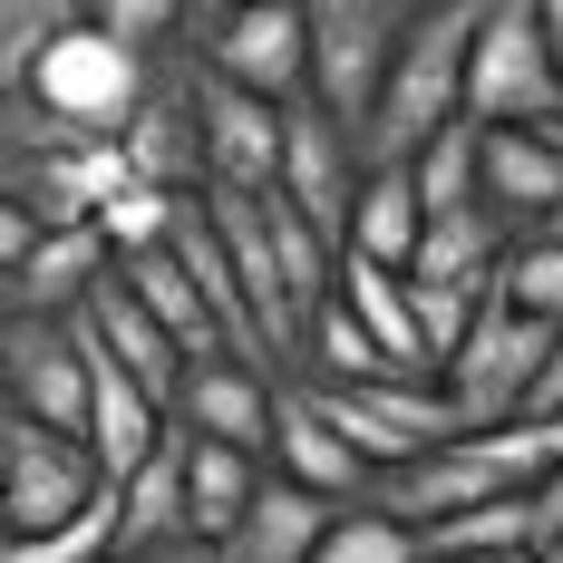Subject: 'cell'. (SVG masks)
<instances>
[{
	"label": "cell",
	"instance_id": "21",
	"mask_svg": "<svg viewBox=\"0 0 563 563\" xmlns=\"http://www.w3.org/2000/svg\"><path fill=\"white\" fill-rule=\"evenodd\" d=\"M331 301H340V311H350L369 340H379V360H389V369H408V379H438V360H428V340H418V291H408V273H398V263L340 253Z\"/></svg>",
	"mask_w": 563,
	"mask_h": 563
},
{
	"label": "cell",
	"instance_id": "23",
	"mask_svg": "<svg viewBox=\"0 0 563 563\" xmlns=\"http://www.w3.org/2000/svg\"><path fill=\"white\" fill-rule=\"evenodd\" d=\"M331 496H311V486H291L263 466V486H253V506L233 515L224 534V563H311L321 554V534H331Z\"/></svg>",
	"mask_w": 563,
	"mask_h": 563
},
{
	"label": "cell",
	"instance_id": "17",
	"mask_svg": "<svg viewBox=\"0 0 563 563\" xmlns=\"http://www.w3.org/2000/svg\"><path fill=\"white\" fill-rule=\"evenodd\" d=\"M108 496H117L108 544H117L126 563L156 554V544H185V534H195V515H185V428H166V438H156V456H136Z\"/></svg>",
	"mask_w": 563,
	"mask_h": 563
},
{
	"label": "cell",
	"instance_id": "5",
	"mask_svg": "<svg viewBox=\"0 0 563 563\" xmlns=\"http://www.w3.org/2000/svg\"><path fill=\"white\" fill-rule=\"evenodd\" d=\"M108 496L88 438L40 428V418H0V534H49Z\"/></svg>",
	"mask_w": 563,
	"mask_h": 563
},
{
	"label": "cell",
	"instance_id": "8",
	"mask_svg": "<svg viewBox=\"0 0 563 563\" xmlns=\"http://www.w3.org/2000/svg\"><path fill=\"white\" fill-rule=\"evenodd\" d=\"M117 156H126V175L175 185V195L205 185V58L195 49H166L156 68H146L136 108H126V126H117Z\"/></svg>",
	"mask_w": 563,
	"mask_h": 563
},
{
	"label": "cell",
	"instance_id": "1",
	"mask_svg": "<svg viewBox=\"0 0 563 563\" xmlns=\"http://www.w3.org/2000/svg\"><path fill=\"white\" fill-rule=\"evenodd\" d=\"M205 195V214L224 233V263H233V291H243V311H253V340H263V360L273 369H301V340L321 321V301H331L340 282V243L311 214H291L273 185L263 195H243V185H195Z\"/></svg>",
	"mask_w": 563,
	"mask_h": 563
},
{
	"label": "cell",
	"instance_id": "22",
	"mask_svg": "<svg viewBox=\"0 0 563 563\" xmlns=\"http://www.w3.org/2000/svg\"><path fill=\"white\" fill-rule=\"evenodd\" d=\"M108 263H117V253H108V233H98V224H49L40 243H30V263L0 282V301H10V311H49V321H78V301L108 282Z\"/></svg>",
	"mask_w": 563,
	"mask_h": 563
},
{
	"label": "cell",
	"instance_id": "3",
	"mask_svg": "<svg viewBox=\"0 0 563 563\" xmlns=\"http://www.w3.org/2000/svg\"><path fill=\"white\" fill-rule=\"evenodd\" d=\"M418 0H301V40H311V108H331L350 136L379 108L398 40H408Z\"/></svg>",
	"mask_w": 563,
	"mask_h": 563
},
{
	"label": "cell",
	"instance_id": "10",
	"mask_svg": "<svg viewBox=\"0 0 563 563\" xmlns=\"http://www.w3.org/2000/svg\"><path fill=\"white\" fill-rule=\"evenodd\" d=\"M0 408L78 438L88 428V321L10 311V331H0Z\"/></svg>",
	"mask_w": 563,
	"mask_h": 563
},
{
	"label": "cell",
	"instance_id": "28",
	"mask_svg": "<svg viewBox=\"0 0 563 563\" xmlns=\"http://www.w3.org/2000/svg\"><path fill=\"white\" fill-rule=\"evenodd\" d=\"M476 146H486V126L476 117H448L418 156H408V175H418V195H428V214H448V205H476Z\"/></svg>",
	"mask_w": 563,
	"mask_h": 563
},
{
	"label": "cell",
	"instance_id": "32",
	"mask_svg": "<svg viewBox=\"0 0 563 563\" xmlns=\"http://www.w3.org/2000/svg\"><path fill=\"white\" fill-rule=\"evenodd\" d=\"M108 40H126L136 58H166V49H185L195 40V0H78Z\"/></svg>",
	"mask_w": 563,
	"mask_h": 563
},
{
	"label": "cell",
	"instance_id": "15",
	"mask_svg": "<svg viewBox=\"0 0 563 563\" xmlns=\"http://www.w3.org/2000/svg\"><path fill=\"white\" fill-rule=\"evenodd\" d=\"M175 428H195V438H224V448L263 456L273 448V369L263 360H185V389H175Z\"/></svg>",
	"mask_w": 563,
	"mask_h": 563
},
{
	"label": "cell",
	"instance_id": "7",
	"mask_svg": "<svg viewBox=\"0 0 563 563\" xmlns=\"http://www.w3.org/2000/svg\"><path fill=\"white\" fill-rule=\"evenodd\" d=\"M146 68H156V58H136L126 40H108V30L78 10L49 49H40L30 98H40L49 117H68L78 136H117V126H126V108H136V88H146Z\"/></svg>",
	"mask_w": 563,
	"mask_h": 563
},
{
	"label": "cell",
	"instance_id": "34",
	"mask_svg": "<svg viewBox=\"0 0 563 563\" xmlns=\"http://www.w3.org/2000/svg\"><path fill=\"white\" fill-rule=\"evenodd\" d=\"M515 418H554V428H563V331H554V350L534 360V389H525Z\"/></svg>",
	"mask_w": 563,
	"mask_h": 563
},
{
	"label": "cell",
	"instance_id": "12",
	"mask_svg": "<svg viewBox=\"0 0 563 563\" xmlns=\"http://www.w3.org/2000/svg\"><path fill=\"white\" fill-rule=\"evenodd\" d=\"M273 195L291 205V214H311V224L340 243V224H350V195H360V136L340 126L331 108H282V175Z\"/></svg>",
	"mask_w": 563,
	"mask_h": 563
},
{
	"label": "cell",
	"instance_id": "26",
	"mask_svg": "<svg viewBox=\"0 0 563 563\" xmlns=\"http://www.w3.org/2000/svg\"><path fill=\"white\" fill-rule=\"evenodd\" d=\"M253 486H263V456H243V448H224V438H195V428H185V515H195L205 544L233 534V515L253 506Z\"/></svg>",
	"mask_w": 563,
	"mask_h": 563
},
{
	"label": "cell",
	"instance_id": "43",
	"mask_svg": "<svg viewBox=\"0 0 563 563\" xmlns=\"http://www.w3.org/2000/svg\"><path fill=\"white\" fill-rule=\"evenodd\" d=\"M98 563H126V554H98Z\"/></svg>",
	"mask_w": 563,
	"mask_h": 563
},
{
	"label": "cell",
	"instance_id": "2",
	"mask_svg": "<svg viewBox=\"0 0 563 563\" xmlns=\"http://www.w3.org/2000/svg\"><path fill=\"white\" fill-rule=\"evenodd\" d=\"M476 20L486 0H418L408 40H398L389 78H379V108L360 126V166H408L448 117H466V49H476Z\"/></svg>",
	"mask_w": 563,
	"mask_h": 563
},
{
	"label": "cell",
	"instance_id": "9",
	"mask_svg": "<svg viewBox=\"0 0 563 563\" xmlns=\"http://www.w3.org/2000/svg\"><path fill=\"white\" fill-rule=\"evenodd\" d=\"M301 389L331 408V428L350 438V448L369 456V476L428 456L438 438H456V408H448L438 379H301Z\"/></svg>",
	"mask_w": 563,
	"mask_h": 563
},
{
	"label": "cell",
	"instance_id": "4",
	"mask_svg": "<svg viewBox=\"0 0 563 563\" xmlns=\"http://www.w3.org/2000/svg\"><path fill=\"white\" fill-rule=\"evenodd\" d=\"M563 108V58L534 20V0H486L466 49V117L476 126H544Z\"/></svg>",
	"mask_w": 563,
	"mask_h": 563
},
{
	"label": "cell",
	"instance_id": "18",
	"mask_svg": "<svg viewBox=\"0 0 563 563\" xmlns=\"http://www.w3.org/2000/svg\"><path fill=\"white\" fill-rule=\"evenodd\" d=\"M166 428H175V408H166L156 389H136L108 350L88 340V428H78V438H88V456H98V476L117 486L136 456H156V438H166Z\"/></svg>",
	"mask_w": 563,
	"mask_h": 563
},
{
	"label": "cell",
	"instance_id": "37",
	"mask_svg": "<svg viewBox=\"0 0 563 563\" xmlns=\"http://www.w3.org/2000/svg\"><path fill=\"white\" fill-rule=\"evenodd\" d=\"M418 563H525V554H456V544H418Z\"/></svg>",
	"mask_w": 563,
	"mask_h": 563
},
{
	"label": "cell",
	"instance_id": "11",
	"mask_svg": "<svg viewBox=\"0 0 563 563\" xmlns=\"http://www.w3.org/2000/svg\"><path fill=\"white\" fill-rule=\"evenodd\" d=\"M195 58H205V78H224L243 98H273V108H301V98H311L301 0H243V10H224V20L195 40Z\"/></svg>",
	"mask_w": 563,
	"mask_h": 563
},
{
	"label": "cell",
	"instance_id": "36",
	"mask_svg": "<svg viewBox=\"0 0 563 563\" xmlns=\"http://www.w3.org/2000/svg\"><path fill=\"white\" fill-rule=\"evenodd\" d=\"M136 563H224V544H205V534H185V544H156V554H136Z\"/></svg>",
	"mask_w": 563,
	"mask_h": 563
},
{
	"label": "cell",
	"instance_id": "20",
	"mask_svg": "<svg viewBox=\"0 0 563 563\" xmlns=\"http://www.w3.org/2000/svg\"><path fill=\"white\" fill-rule=\"evenodd\" d=\"M273 175H282V108L273 98H243L224 78H205V185L263 195Z\"/></svg>",
	"mask_w": 563,
	"mask_h": 563
},
{
	"label": "cell",
	"instance_id": "44",
	"mask_svg": "<svg viewBox=\"0 0 563 563\" xmlns=\"http://www.w3.org/2000/svg\"><path fill=\"white\" fill-rule=\"evenodd\" d=\"M0 418H10V408H0Z\"/></svg>",
	"mask_w": 563,
	"mask_h": 563
},
{
	"label": "cell",
	"instance_id": "27",
	"mask_svg": "<svg viewBox=\"0 0 563 563\" xmlns=\"http://www.w3.org/2000/svg\"><path fill=\"white\" fill-rule=\"evenodd\" d=\"M496 301L525 311V321H544V331H563V243H554V233H515V243H506Z\"/></svg>",
	"mask_w": 563,
	"mask_h": 563
},
{
	"label": "cell",
	"instance_id": "14",
	"mask_svg": "<svg viewBox=\"0 0 563 563\" xmlns=\"http://www.w3.org/2000/svg\"><path fill=\"white\" fill-rule=\"evenodd\" d=\"M486 496H515V486L496 476V456L476 448L466 428H456V438H438L428 456H408V466H379V476H369V506L408 515V525H438V515H466V506H486Z\"/></svg>",
	"mask_w": 563,
	"mask_h": 563
},
{
	"label": "cell",
	"instance_id": "19",
	"mask_svg": "<svg viewBox=\"0 0 563 563\" xmlns=\"http://www.w3.org/2000/svg\"><path fill=\"white\" fill-rule=\"evenodd\" d=\"M476 205H496L515 233H534L563 205V156L544 126H486L476 146Z\"/></svg>",
	"mask_w": 563,
	"mask_h": 563
},
{
	"label": "cell",
	"instance_id": "24",
	"mask_svg": "<svg viewBox=\"0 0 563 563\" xmlns=\"http://www.w3.org/2000/svg\"><path fill=\"white\" fill-rule=\"evenodd\" d=\"M515 224L496 205H448V214H428L418 233V253H408V282H448V291H496V263H506Z\"/></svg>",
	"mask_w": 563,
	"mask_h": 563
},
{
	"label": "cell",
	"instance_id": "31",
	"mask_svg": "<svg viewBox=\"0 0 563 563\" xmlns=\"http://www.w3.org/2000/svg\"><path fill=\"white\" fill-rule=\"evenodd\" d=\"M68 20H78V0H0V108L30 88L40 49H49Z\"/></svg>",
	"mask_w": 563,
	"mask_h": 563
},
{
	"label": "cell",
	"instance_id": "33",
	"mask_svg": "<svg viewBox=\"0 0 563 563\" xmlns=\"http://www.w3.org/2000/svg\"><path fill=\"white\" fill-rule=\"evenodd\" d=\"M30 243H40V214H30L20 195H0V282L30 263Z\"/></svg>",
	"mask_w": 563,
	"mask_h": 563
},
{
	"label": "cell",
	"instance_id": "39",
	"mask_svg": "<svg viewBox=\"0 0 563 563\" xmlns=\"http://www.w3.org/2000/svg\"><path fill=\"white\" fill-rule=\"evenodd\" d=\"M534 20H544V40H554V58H563V0H534Z\"/></svg>",
	"mask_w": 563,
	"mask_h": 563
},
{
	"label": "cell",
	"instance_id": "30",
	"mask_svg": "<svg viewBox=\"0 0 563 563\" xmlns=\"http://www.w3.org/2000/svg\"><path fill=\"white\" fill-rule=\"evenodd\" d=\"M175 214H185V195H175V185H146V175H126L108 205H98V233H108V253L126 263V253H156V243L175 233Z\"/></svg>",
	"mask_w": 563,
	"mask_h": 563
},
{
	"label": "cell",
	"instance_id": "38",
	"mask_svg": "<svg viewBox=\"0 0 563 563\" xmlns=\"http://www.w3.org/2000/svg\"><path fill=\"white\" fill-rule=\"evenodd\" d=\"M224 10H243V0H195V40H205V30H214ZM195 40H185V49H195Z\"/></svg>",
	"mask_w": 563,
	"mask_h": 563
},
{
	"label": "cell",
	"instance_id": "16",
	"mask_svg": "<svg viewBox=\"0 0 563 563\" xmlns=\"http://www.w3.org/2000/svg\"><path fill=\"white\" fill-rule=\"evenodd\" d=\"M78 321H88V340L108 350L136 389H156V398L175 408V389H185V350H175V331L146 311V301H136V291H126V273H117V263H108V282L78 301Z\"/></svg>",
	"mask_w": 563,
	"mask_h": 563
},
{
	"label": "cell",
	"instance_id": "13",
	"mask_svg": "<svg viewBox=\"0 0 563 563\" xmlns=\"http://www.w3.org/2000/svg\"><path fill=\"white\" fill-rule=\"evenodd\" d=\"M263 466L291 476V486H311V496H331V506H360L369 496V456L340 438L331 408L301 389L291 369H273V448H263Z\"/></svg>",
	"mask_w": 563,
	"mask_h": 563
},
{
	"label": "cell",
	"instance_id": "41",
	"mask_svg": "<svg viewBox=\"0 0 563 563\" xmlns=\"http://www.w3.org/2000/svg\"><path fill=\"white\" fill-rule=\"evenodd\" d=\"M534 233H554V243H563V205H554V214H544V224H534Z\"/></svg>",
	"mask_w": 563,
	"mask_h": 563
},
{
	"label": "cell",
	"instance_id": "6",
	"mask_svg": "<svg viewBox=\"0 0 563 563\" xmlns=\"http://www.w3.org/2000/svg\"><path fill=\"white\" fill-rule=\"evenodd\" d=\"M544 350H554V331L525 321V311H506V301L486 291V311L466 321V340L438 360V389H448L456 428H506L515 408H525V389H534V360H544Z\"/></svg>",
	"mask_w": 563,
	"mask_h": 563
},
{
	"label": "cell",
	"instance_id": "40",
	"mask_svg": "<svg viewBox=\"0 0 563 563\" xmlns=\"http://www.w3.org/2000/svg\"><path fill=\"white\" fill-rule=\"evenodd\" d=\"M534 563H563V534H554V544H534Z\"/></svg>",
	"mask_w": 563,
	"mask_h": 563
},
{
	"label": "cell",
	"instance_id": "25",
	"mask_svg": "<svg viewBox=\"0 0 563 563\" xmlns=\"http://www.w3.org/2000/svg\"><path fill=\"white\" fill-rule=\"evenodd\" d=\"M418 233H428V195H418V175H408V166H360V195H350L340 253H369V263H398V273H408Z\"/></svg>",
	"mask_w": 563,
	"mask_h": 563
},
{
	"label": "cell",
	"instance_id": "29",
	"mask_svg": "<svg viewBox=\"0 0 563 563\" xmlns=\"http://www.w3.org/2000/svg\"><path fill=\"white\" fill-rule=\"evenodd\" d=\"M311 563H418V525L360 496V506L331 515V534H321V554H311Z\"/></svg>",
	"mask_w": 563,
	"mask_h": 563
},
{
	"label": "cell",
	"instance_id": "42",
	"mask_svg": "<svg viewBox=\"0 0 563 563\" xmlns=\"http://www.w3.org/2000/svg\"><path fill=\"white\" fill-rule=\"evenodd\" d=\"M0 331H10V301H0Z\"/></svg>",
	"mask_w": 563,
	"mask_h": 563
},
{
	"label": "cell",
	"instance_id": "35",
	"mask_svg": "<svg viewBox=\"0 0 563 563\" xmlns=\"http://www.w3.org/2000/svg\"><path fill=\"white\" fill-rule=\"evenodd\" d=\"M525 515H534V544H554V534H563V456L525 486Z\"/></svg>",
	"mask_w": 563,
	"mask_h": 563
}]
</instances>
